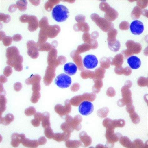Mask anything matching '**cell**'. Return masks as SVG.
<instances>
[{
  "label": "cell",
  "mask_w": 148,
  "mask_h": 148,
  "mask_svg": "<svg viewBox=\"0 0 148 148\" xmlns=\"http://www.w3.org/2000/svg\"><path fill=\"white\" fill-rule=\"evenodd\" d=\"M69 11L66 6L62 5H58L54 7L52 11V16L58 22H63L69 16Z\"/></svg>",
  "instance_id": "obj_1"
},
{
  "label": "cell",
  "mask_w": 148,
  "mask_h": 148,
  "mask_svg": "<svg viewBox=\"0 0 148 148\" xmlns=\"http://www.w3.org/2000/svg\"><path fill=\"white\" fill-rule=\"evenodd\" d=\"M55 82L56 85L59 88H66L69 87L71 85L72 79L69 75L63 73L57 77Z\"/></svg>",
  "instance_id": "obj_2"
},
{
  "label": "cell",
  "mask_w": 148,
  "mask_h": 148,
  "mask_svg": "<svg viewBox=\"0 0 148 148\" xmlns=\"http://www.w3.org/2000/svg\"><path fill=\"white\" fill-rule=\"evenodd\" d=\"M19 56L18 49L13 46L8 48L6 50V56L7 58V64L12 67L14 60Z\"/></svg>",
  "instance_id": "obj_3"
},
{
  "label": "cell",
  "mask_w": 148,
  "mask_h": 148,
  "mask_svg": "<svg viewBox=\"0 0 148 148\" xmlns=\"http://www.w3.org/2000/svg\"><path fill=\"white\" fill-rule=\"evenodd\" d=\"M94 110V106L92 103L88 101H84L79 106L80 113L83 116H88L92 113Z\"/></svg>",
  "instance_id": "obj_4"
},
{
  "label": "cell",
  "mask_w": 148,
  "mask_h": 148,
  "mask_svg": "<svg viewBox=\"0 0 148 148\" xmlns=\"http://www.w3.org/2000/svg\"><path fill=\"white\" fill-rule=\"evenodd\" d=\"M83 63L85 67L88 69H92L98 65V60L95 55L89 54L84 57Z\"/></svg>",
  "instance_id": "obj_5"
},
{
  "label": "cell",
  "mask_w": 148,
  "mask_h": 148,
  "mask_svg": "<svg viewBox=\"0 0 148 148\" xmlns=\"http://www.w3.org/2000/svg\"><path fill=\"white\" fill-rule=\"evenodd\" d=\"M68 100L65 102V106H63L60 104L56 105L55 107L56 112L61 116L67 115L71 111V107Z\"/></svg>",
  "instance_id": "obj_6"
},
{
  "label": "cell",
  "mask_w": 148,
  "mask_h": 148,
  "mask_svg": "<svg viewBox=\"0 0 148 148\" xmlns=\"http://www.w3.org/2000/svg\"><path fill=\"white\" fill-rule=\"evenodd\" d=\"M131 32L134 35H140L144 30V26L142 22L137 20L132 22L130 25Z\"/></svg>",
  "instance_id": "obj_7"
},
{
  "label": "cell",
  "mask_w": 148,
  "mask_h": 148,
  "mask_svg": "<svg viewBox=\"0 0 148 148\" xmlns=\"http://www.w3.org/2000/svg\"><path fill=\"white\" fill-rule=\"evenodd\" d=\"M27 47L28 49V54L33 59H36L39 56L38 49L37 44L33 41H30L27 43Z\"/></svg>",
  "instance_id": "obj_8"
},
{
  "label": "cell",
  "mask_w": 148,
  "mask_h": 148,
  "mask_svg": "<svg viewBox=\"0 0 148 148\" xmlns=\"http://www.w3.org/2000/svg\"><path fill=\"white\" fill-rule=\"evenodd\" d=\"M55 76V68L48 67L46 70L44 77V82L45 85L49 86L51 84Z\"/></svg>",
  "instance_id": "obj_9"
},
{
  "label": "cell",
  "mask_w": 148,
  "mask_h": 148,
  "mask_svg": "<svg viewBox=\"0 0 148 148\" xmlns=\"http://www.w3.org/2000/svg\"><path fill=\"white\" fill-rule=\"evenodd\" d=\"M25 138V136L24 134L13 133L11 137V145L14 147H17L20 143H22L23 140Z\"/></svg>",
  "instance_id": "obj_10"
},
{
  "label": "cell",
  "mask_w": 148,
  "mask_h": 148,
  "mask_svg": "<svg viewBox=\"0 0 148 148\" xmlns=\"http://www.w3.org/2000/svg\"><path fill=\"white\" fill-rule=\"evenodd\" d=\"M127 62L130 67L134 69H138L141 65V61L140 58L135 56H132L128 58Z\"/></svg>",
  "instance_id": "obj_11"
},
{
  "label": "cell",
  "mask_w": 148,
  "mask_h": 148,
  "mask_svg": "<svg viewBox=\"0 0 148 148\" xmlns=\"http://www.w3.org/2000/svg\"><path fill=\"white\" fill-rule=\"evenodd\" d=\"M64 72L69 75H75L77 71V67L75 64L70 63L66 64L64 66Z\"/></svg>",
  "instance_id": "obj_12"
},
{
  "label": "cell",
  "mask_w": 148,
  "mask_h": 148,
  "mask_svg": "<svg viewBox=\"0 0 148 148\" xmlns=\"http://www.w3.org/2000/svg\"><path fill=\"white\" fill-rule=\"evenodd\" d=\"M22 143L25 147L30 148H36L39 145L38 140H30L26 138L23 140Z\"/></svg>",
  "instance_id": "obj_13"
},
{
  "label": "cell",
  "mask_w": 148,
  "mask_h": 148,
  "mask_svg": "<svg viewBox=\"0 0 148 148\" xmlns=\"http://www.w3.org/2000/svg\"><path fill=\"white\" fill-rule=\"evenodd\" d=\"M43 114L40 112L36 113L34 115V119L31 121V123L35 127L39 126L42 122Z\"/></svg>",
  "instance_id": "obj_14"
},
{
  "label": "cell",
  "mask_w": 148,
  "mask_h": 148,
  "mask_svg": "<svg viewBox=\"0 0 148 148\" xmlns=\"http://www.w3.org/2000/svg\"><path fill=\"white\" fill-rule=\"evenodd\" d=\"M42 114L43 116L42 120V127L45 128L50 127L49 114L48 112H45Z\"/></svg>",
  "instance_id": "obj_15"
},
{
  "label": "cell",
  "mask_w": 148,
  "mask_h": 148,
  "mask_svg": "<svg viewBox=\"0 0 148 148\" xmlns=\"http://www.w3.org/2000/svg\"><path fill=\"white\" fill-rule=\"evenodd\" d=\"M14 119V116L10 114H8L4 118H2L1 116V123L4 125H8L13 121Z\"/></svg>",
  "instance_id": "obj_16"
},
{
  "label": "cell",
  "mask_w": 148,
  "mask_h": 148,
  "mask_svg": "<svg viewBox=\"0 0 148 148\" xmlns=\"http://www.w3.org/2000/svg\"><path fill=\"white\" fill-rule=\"evenodd\" d=\"M41 80V77L40 75H32L25 80V83L27 85H32L35 83L40 82Z\"/></svg>",
  "instance_id": "obj_17"
},
{
  "label": "cell",
  "mask_w": 148,
  "mask_h": 148,
  "mask_svg": "<svg viewBox=\"0 0 148 148\" xmlns=\"http://www.w3.org/2000/svg\"><path fill=\"white\" fill-rule=\"evenodd\" d=\"M53 138L54 140L58 142H60L62 141H66L65 134L64 132L62 133L54 134Z\"/></svg>",
  "instance_id": "obj_18"
},
{
  "label": "cell",
  "mask_w": 148,
  "mask_h": 148,
  "mask_svg": "<svg viewBox=\"0 0 148 148\" xmlns=\"http://www.w3.org/2000/svg\"><path fill=\"white\" fill-rule=\"evenodd\" d=\"M7 100L4 95H1V115L2 112L6 110V104Z\"/></svg>",
  "instance_id": "obj_19"
},
{
  "label": "cell",
  "mask_w": 148,
  "mask_h": 148,
  "mask_svg": "<svg viewBox=\"0 0 148 148\" xmlns=\"http://www.w3.org/2000/svg\"><path fill=\"white\" fill-rule=\"evenodd\" d=\"M61 130H63L64 132L70 134H71L74 130L73 128L66 122L61 124Z\"/></svg>",
  "instance_id": "obj_20"
},
{
  "label": "cell",
  "mask_w": 148,
  "mask_h": 148,
  "mask_svg": "<svg viewBox=\"0 0 148 148\" xmlns=\"http://www.w3.org/2000/svg\"><path fill=\"white\" fill-rule=\"evenodd\" d=\"M40 97V92H33L30 99L31 102L33 103L38 102Z\"/></svg>",
  "instance_id": "obj_21"
},
{
  "label": "cell",
  "mask_w": 148,
  "mask_h": 148,
  "mask_svg": "<svg viewBox=\"0 0 148 148\" xmlns=\"http://www.w3.org/2000/svg\"><path fill=\"white\" fill-rule=\"evenodd\" d=\"M44 133L46 137L50 139L53 138L54 134L50 127L45 128Z\"/></svg>",
  "instance_id": "obj_22"
},
{
  "label": "cell",
  "mask_w": 148,
  "mask_h": 148,
  "mask_svg": "<svg viewBox=\"0 0 148 148\" xmlns=\"http://www.w3.org/2000/svg\"><path fill=\"white\" fill-rule=\"evenodd\" d=\"M36 113V109L33 107H30L26 109L25 113L27 116L34 115Z\"/></svg>",
  "instance_id": "obj_23"
},
{
  "label": "cell",
  "mask_w": 148,
  "mask_h": 148,
  "mask_svg": "<svg viewBox=\"0 0 148 148\" xmlns=\"http://www.w3.org/2000/svg\"><path fill=\"white\" fill-rule=\"evenodd\" d=\"M77 141H72V140H68L66 141L65 145L66 147L68 148H72L76 147V144Z\"/></svg>",
  "instance_id": "obj_24"
},
{
  "label": "cell",
  "mask_w": 148,
  "mask_h": 148,
  "mask_svg": "<svg viewBox=\"0 0 148 148\" xmlns=\"http://www.w3.org/2000/svg\"><path fill=\"white\" fill-rule=\"evenodd\" d=\"M32 85V90L33 92L40 91L41 89L40 82L35 83Z\"/></svg>",
  "instance_id": "obj_25"
},
{
  "label": "cell",
  "mask_w": 148,
  "mask_h": 148,
  "mask_svg": "<svg viewBox=\"0 0 148 148\" xmlns=\"http://www.w3.org/2000/svg\"><path fill=\"white\" fill-rule=\"evenodd\" d=\"M12 73V69L10 67L7 66L5 69L3 73L5 76L7 77L10 76Z\"/></svg>",
  "instance_id": "obj_26"
},
{
  "label": "cell",
  "mask_w": 148,
  "mask_h": 148,
  "mask_svg": "<svg viewBox=\"0 0 148 148\" xmlns=\"http://www.w3.org/2000/svg\"><path fill=\"white\" fill-rule=\"evenodd\" d=\"M22 87V84L20 82L16 83L14 85V88L15 90L17 92L20 91L21 90Z\"/></svg>",
  "instance_id": "obj_27"
},
{
  "label": "cell",
  "mask_w": 148,
  "mask_h": 148,
  "mask_svg": "<svg viewBox=\"0 0 148 148\" xmlns=\"http://www.w3.org/2000/svg\"><path fill=\"white\" fill-rule=\"evenodd\" d=\"M47 140L45 137H40L38 140V142L39 145H45L46 143Z\"/></svg>",
  "instance_id": "obj_28"
},
{
  "label": "cell",
  "mask_w": 148,
  "mask_h": 148,
  "mask_svg": "<svg viewBox=\"0 0 148 148\" xmlns=\"http://www.w3.org/2000/svg\"><path fill=\"white\" fill-rule=\"evenodd\" d=\"M7 79L6 77L2 75L1 76V83L2 84H3L6 83L7 81Z\"/></svg>",
  "instance_id": "obj_29"
}]
</instances>
